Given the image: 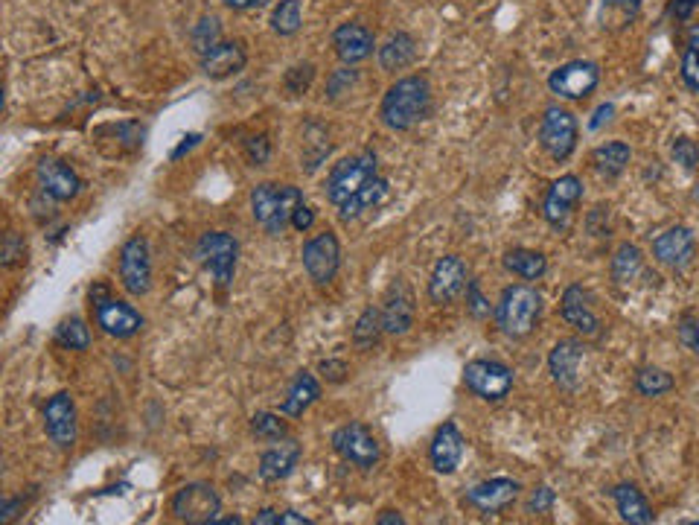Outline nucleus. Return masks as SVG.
I'll return each mask as SVG.
<instances>
[{
    "label": "nucleus",
    "mask_w": 699,
    "mask_h": 525,
    "mask_svg": "<svg viewBox=\"0 0 699 525\" xmlns=\"http://www.w3.org/2000/svg\"><path fill=\"white\" fill-rule=\"evenodd\" d=\"M432 108V85L426 76L414 73V76H402L397 79L379 105V117L388 129L394 132H408L414 129L420 120H426Z\"/></svg>",
    "instance_id": "1"
},
{
    "label": "nucleus",
    "mask_w": 699,
    "mask_h": 525,
    "mask_svg": "<svg viewBox=\"0 0 699 525\" xmlns=\"http://www.w3.org/2000/svg\"><path fill=\"white\" fill-rule=\"evenodd\" d=\"M300 205H303V193L292 184L263 181L251 190V213L257 225H263L271 237H280L286 225H292V216Z\"/></svg>",
    "instance_id": "2"
},
{
    "label": "nucleus",
    "mask_w": 699,
    "mask_h": 525,
    "mask_svg": "<svg viewBox=\"0 0 699 525\" xmlns=\"http://www.w3.org/2000/svg\"><path fill=\"white\" fill-rule=\"evenodd\" d=\"M539 313H542V295L528 283H516L501 292L496 321H499L501 333L513 339H525L533 333Z\"/></svg>",
    "instance_id": "3"
},
{
    "label": "nucleus",
    "mask_w": 699,
    "mask_h": 525,
    "mask_svg": "<svg viewBox=\"0 0 699 525\" xmlns=\"http://www.w3.org/2000/svg\"><path fill=\"white\" fill-rule=\"evenodd\" d=\"M376 170H379V164H376V155L370 149L359 152V155H350V158H341L327 175V199L335 208H341L353 193H359L367 181L376 178Z\"/></svg>",
    "instance_id": "4"
},
{
    "label": "nucleus",
    "mask_w": 699,
    "mask_h": 525,
    "mask_svg": "<svg viewBox=\"0 0 699 525\" xmlns=\"http://www.w3.org/2000/svg\"><path fill=\"white\" fill-rule=\"evenodd\" d=\"M196 257L222 289L231 286L233 275H236V260H239V243L233 240L231 234H225V231L201 234L199 245H196Z\"/></svg>",
    "instance_id": "5"
},
{
    "label": "nucleus",
    "mask_w": 699,
    "mask_h": 525,
    "mask_svg": "<svg viewBox=\"0 0 699 525\" xmlns=\"http://www.w3.org/2000/svg\"><path fill=\"white\" fill-rule=\"evenodd\" d=\"M91 301H94L91 307H94V315H97V324L102 327V333H108L114 339H132L134 333H140L143 315L137 313L132 304L111 298L102 283L91 289Z\"/></svg>",
    "instance_id": "6"
},
{
    "label": "nucleus",
    "mask_w": 699,
    "mask_h": 525,
    "mask_svg": "<svg viewBox=\"0 0 699 525\" xmlns=\"http://www.w3.org/2000/svg\"><path fill=\"white\" fill-rule=\"evenodd\" d=\"M172 514L178 523H193V525H210L219 520V511H222V499L219 493L204 485V482H193V485H184L172 496Z\"/></svg>",
    "instance_id": "7"
},
{
    "label": "nucleus",
    "mask_w": 699,
    "mask_h": 525,
    "mask_svg": "<svg viewBox=\"0 0 699 525\" xmlns=\"http://www.w3.org/2000/svg\"><path fill=\"white\" fill-rule=\"evenodd\" d=\"M539 143L554 161H568L571 152L577 149V120H574V114L560 108V105L545 108L542 123H539Z\"/></svg>",
    "instance_id": "8"
},
{
    "label": "nucleus",
    "mask_w": 699,
    "mask_h": 525,
    "mask_svg": "<svg viewBox=\"0 0 699 525\" xmlns=\"http://www.w3.org/2000/svg\"><path fill=\"white\" fill-rule=\"evenodd\" d=\"M466 388L490 403H499L513 388V371L496 359H472L464 368Z\"/></svg>",
    "instance_id": "9"
},
{
    "label": "nucleus",
    "mask_w": 699,
    "mask_h": 525,
    "mask_svg": "<svg viewBox=\"0 0 699 525\" xmlns=\"http://www.w3.org/2000/svg\"><path fill=\"white\" fill-rule=\"evenodd\" d=\"M333 450L359 470H370L379 461V441L365 423H344L333 432Z\"/></svg>",
    "instance_id": "10"
},
{
    "label": "nucleus",
    "mask_w": 699,
    "mask_h": 525,
    "mask_svg": "<svg viewBox=\"0 0 699 525\" xmlns=\"http://www.w3.org/2000/svg\"><path fill=\"white\" fill-rule=\"evenodd\" d=\"M120 280L129 295H146L152 289V254L146 237L134 234L120 248Z\"/></svg>",
    "instance_id": "11"
},
{
    "label": "nucleus",
    "mask_w": 699,
    "mask_h": 525,
    "mask_svg": "<svg viewBox=\"0 0 699 525\" xmlns=\"http://www.w3.org/2000/svg\"><path fill=\"white\" fill-rule=\"evenodd\" d=\"M303 269L309 280H315L318 286L330 283V280L338 275V266H341V245H338V237L333 231H324V234H315L312 240L303 243Z\"/></svg>",
    "instance_id": "12"
},
{
    "label": "nucleus",
    "mask_w": 699,
    "mask_h": 525,
    "mask_svg": "<svg viewBox=\"0 0 699 525\" xmlns=\"http://www.w3.org/2000/svg\"><path fill=\"white\" fill-rule=\"evenodd\" d=\"M600 82V68L595 62L577 59V62H566L548 76V88L566 100H586Z\"/></svg>",
    "instance_id": "13"
},
{
    "label": "nucleus",
    "mask_w": 699,
    "mask_h": 525,
    "mask_svg": "<svg viewBox=\"0 0 699 525\" xmlns=\"http://www.w3.org/2000/svg\"><path fill=\"white\" fill-rule=\"evenodd\" d=\"M414 315H417V298L414 289L408 286V280L397 278L391 280L388 292H385V304H382V324L385 333L391 336H405L414 327Z\"/></svg>",
    "instance_id": "14"
},
{
    "label": "nucleus",
    "mask_w": 699,
    "mask_h": 525,
    "mask_svg": "<svg viewBox=\"0 0 699 525\" xmlns=\"http://www.w3.org/2000/svg\"><path fill=\"white\" fill-rule=\"evenodd\" d=\"M583 199V181L577 175H560L548 193H545V202H542V216L551 228H568L571 222V213L577 208V202Z\"/></svg>",
    "instance_id": "15"
},
{
    "label": "nucleus",
    "mask_w": 699,
    "mask_h": 525,
    "mask_svg": "<svg viewBox=\"0 0 699 525\" xmlns=\"http://www.w3.org/2000/svg\"><path fill=\"white\" fill-rule=\"evenodd\" d=\"M44 429L47 438L59 447L70 450L76 444V403L70 391H59L44 406Z\"/></svg>",
    "instance_id": "16"
},
{
    "label": "nucleus",
    "mask_w": 699,
    "mask_h": 525,
    "mask_svg": "<svg viewBox=\"0 0 699 525\" xmlns=\"http://www.w3.org/2000/svg\"><path fill=\"white\" fill-rule=\"evenodd\" d=\"M35 175H38V184H41L44 196H50L53 202H70L82 190V181H79L76 170L67 167L65 161H59V158H41L38 167H35Z\"/></svg>",
    "instance_id": "17"
},
{
    "label": "nucleus",
    "mask_w": 699,
    "mask_h": 525,
    "mask_svg": "<svg viewBox=\"0 0 699 525\" xmlns=\"http://www.w3.org/2000/svg\"><path fill=\"white\" fill-rule=\"evenodd\" d=\"M466 286V263L458 254H446L434 263L432 278H429V298L434 304H449L455 301Z\"/></svg>",
    "instance_id": "18"
},
{
    "label": "nucleus",
    "mask_w": 699,
    "mask_h": 525,
    "mask_svg": "<svg viewBox=\"0 0 699 525\" xmlns=\"http://www.w3.org/2000/svg\"><path fill=\"white\" fill-rule=\"evenodd\" d=\"M583 359H586V348L577 342V339H563L557 342L554 350L548 353V368H551V377L554 383L566 391H574L580 385V368H583Z\"/></svg>",
    "instance_id": "19"
},
{
    "label": "nucleus",
    "mask_w": 699,
    "mask_h": 525,
    "mask_svg": "<svg viewBox=\"0 0 699 525\" xmlns=\"http://www.w3.org/2000/svg\"><path fill=\"white\" fill-rule=\"evenodd\" d=\"M429 455H432V467L437 473L452 476L461 467V458H464V435H461V429L455 423L437 426Z\"/></svg>",
    "instance_id": "20"
},
{
    "label": "nucleus",
    "mask_w": 699,
    "mask_h": 525,
    "mask_svg": "<svg viewBox=\"0 0 699 525\" xmlns=\"http://www.w3.org/2000/svg\"><path fill=\"white\" fill-rule=\"evenodd\" d=\"M653 257L670 266V269H685L694 257V234L685 225L667 228L662 237L653 240Z\"/></svg>",
    "instance_id": "21"
},
{
    "label": "nucleus",
    "mask_w": 699,
    "mask_h": 525,
    "mask_svg": "<svg viewBox=\"0 0 699 525\" xmlns=\"http://www.w3.org/2000/svg\"><path fill=\"white\" fill-rule=\"evenodd\" d=\"M333 47L335 56L344 62V65H356V62H365L373 56V47H376V38L367 30L365 24H341L333 33Z\"/></svg>",
    "instance_id": "22"
},
{
    "label": "nucleus",
    "mask_w": 699,
    "mask_h": 525,
    "mask_svg": "<svg viewBox=\"0 0 699 525\" xmlns=\"http://www.w3.org/2000/svg\"><path fill=\"white\" fill-rule=\"evenodd\" d=\"M300 455H303V447H300L295 438H280L274 441V447H268L263 458H260V479L263 482H280L286 476L295 473L298 467Z\"/></svg>",
    "instance_id": "23"
},
{
    "label": "nucleus",
    "mask_w": 699,
    "mask_h": 525,
    "mask_svg": "<svg viewBox=\"0 0 699 525\" xmlns=\"http://www.w3.org/2000/svg\"><path fill=\"white\" fill-rule=\"evenodd\" d=\"M563 318L583 336H598L600 333L598 315L592 310V295L580 283H571L563 292Z\"/></svg>",
    "instance_id": "24"
},
{
    "label": "nucleus",
    "mask_w": 699,
    "mask_h": 525,
    "mask_svg": "<svg viewBox=\"0 0 699 525\" xmlns=\"http://www.w3.org/2000/svg\"><path fill=\"white\" fill-rule=\"evenodd\" d=\"M519 490H522L519 482H513V479H487L472 490H466V502L484 514H496L519 496Z\"/></svg>",
    "instance_id": "25"
},
{
    "label": "nucleus",
    "mask_w": 699,
    "mask_h": 525,
    "mask_svg": "<svg viewBox=\"0 0 699 525\" xmlns=\"http://www.w3.org/2000/svg\"><path fill=\"white\" fill-rule=\"evenodd\" d=\"M248 56L239 41H219L210 53L201 56V73L207 79H228L245 68Z\"/></svg>",
    "instance_id": "26"
},
{
    "label": "nucleus",
    "mask_w": 699,
    "mask_h": 525,
    "mask_svg": "<svg viewBox=\"0 0 699 525\" xmlns=\"http://www.w3.org/2000/svg\"><path fill=\"white\" fill-rule=\"evenodd\" d=\"M318 397H321V383L315 380V374L298 371L292 385H289V391H286V400L280 403V415H286V418H300Z\"/></svg>",
    "instance_id": "27"
},
{
    "label": "nucleus",
    "mask_w": 699,
    "mask_h": 525,
    "mask_svg": "<svg viewBox=\"0 0 699 525\" xmlns=\"http://www.w3.org/2000/svg\"><path fill=\"white\" fill-rule=\"evenodd\" d=\"M612 499H615V508H618V514H621L624 523L650 525L656 520L650 502L644 499V493L635 488V485H618V488L612 490Z\"/></svg>",
    "instance_id": "28"
},
{
    "label": "nucleus",
    "mask_w": 699,
    "mask_h": 525,
    "mask_svg": "<svg viewBox=\"0 0 699 525\" xmlns=\"http://www.w3.org/2000/svg\"><path fill=\"white\" fill-rule=\"evenodd\" d=\"M391 196V184L385 181V178H373V181H367L365 187L359 190V193H353L341 208H338V213H341V219H356V216H362V213H367V210L379 208L385 199Z\"/></svg>",
    "instance_id": "29"
},
{
    "label": "nucleus",
    "mask_w": 699,
    "mask_h": 525,
    "mask_svg": "<svg viewBox=\"0 0 699 525\" xmlns=\"http://www.w3.org/2000/svg\"><path fill=\"white\" fill-rule=\"evenodd\" d=\"M417 59V41L408 33H394L379 47L382 70H405Z\"/></svg>",
    "instance_id": "30"
},
{
    "label": "nucleus",
    "mask_w": 699,
    "mask_h": 525,
    "mask_svg": "<svg viewBox=\"0 0 699 525\" xmlns=\"http://www.w3.org/2000/svg\"><path fill=\"white\" fill-rule=\"evenodd\" d=\"M630 155H633V152H630V146H627L624 140H609V143H603V146H598V149L592 152V164H595V170H598L600 175L615 178V175H621L627 170Z\"/></svg>",
    "instance_id": "31"
},
{
    "label": "nucleus",
    "mask_w": 699,
    "mask_h": 525,
    "mask_svg": "<svg viewBox=\"0 0 699 525\" xmlns=\"http://www.w3.org/2000/svg\"><path fill=\"white\" fill-rule=\"evenodd\" d=\"M504 269L519 275L522 280H539L548 272V260H545V254L531 251V248H513L504 254Z\"/></svg>",
    "instance_id": "32"
},
{
    "label": "nucleus",
    "mask_w": 699,
    "mask_h": 525,
    "mask_svg": "<svg viewBox=\"0 0 699 525\" xmlns=\"http://www.w3.org/2000/svg\"><path fill=\"white\" fill-rule=\"evenodd\" d=\"M641 12V0H600V24L606 30H627Z\"/></svg>",
    "instance_id": "33"
},
{
    "label": "nucleus",
    "mask_w": 699,
    "mask_h": 525,
    "mask_svg": "<svg viewBox=\"0 0 699 525\" xmlns=\"http://www.w3.org/2000/svg\"><path fill=\"white\" fill-rule=\"evenodd\" d=\"M641 272H644L641 251L630 243L618 245V251H615V257H612V278L618 280V283H633Z\"/></svg>",
    "instance_id": "34"
},
{
    "label": "nucleus",
    "mask_w": 699,
    "mask_h": 525,
    "mask_svg": "<svg viewBox=\"0 0 699 525\" xmlns=\"http://www.w3.org/2000/svg\"><path fill=\"white\" fill-rule=\"evenodd\" d=\"M385 333V324H382V310L376 307H367L365 313L359 315L356 327H353V345L356 348H373L379 342V336Z\"/></svg>",
    "instance_id": "35"
},
{
    "label": "nucleus",
    "mask_w": 699,
    "mask_h": 525,
    "mask_svg": "<svg viewBox=\"0 0 699 525\" xmlns=\"http://www.w3.org/2000/svg\"><path fill=\"white\" fill-rule=\"evenodd\" d=\"M56 339H59V345L67 350H88V345H91V330H88V324H85L82 318L73 315V318L59 321Z\"/></svg>",
    "instance_id": "36"
},
{
    "label": "nucleus",
    "mask_w": 699,
    "mask_h": 525,
    "mask_svg": "<svg viewBox=\"0 0 699 525\" xmlns=\"http://www.w3.org/2000/svg\"><path fill=\"white\" fill-rule=\"evenodd\" d=\"M303 24L300 0H280L271 12V30L277 35H295Z\"/></svg>",
    "instance_id": "37"
},
{
    "label": "nucleus",
    "mask_w": 699,
    "mask_h": 525,
    "mask_svg": "<svg viewBox=\"0 0 699 525\" xmlns=\"http://www.w3.org/2000/svg\"><path fill=\"white\" fill-rule=\"evenodd\" d=\"M673 377L667 374V371H659V368H641L638 374H635V388H638V394H644V397H659V394H667V391H673Z\"/></svg>",
    "instance_id": "38"
},
{
    "label": "nucleus",
    "mask_w": 699,
    "mask_h": 525,
    "mask_svg": "<svg viewBox=\"0 0 699 525\" xmlns=\"http://www.w3.org/2000/svg\"><path fill=\"white\" fill-rule=\"evenodd\" d=\"M682 79L691 91H699V27H691L682 53Z\"/></svg>",
    "instance_id": "39"
},
{
    "label": "nucleus",
    "mask_w": 699,
    "mask_h": 525,
    "mask_svg": "<svg viewBox=\"0 0 699 525\" xmlns=\"http://www.w3.org/2000/svg\"><path fill=\"white\" fill-rule=\"evenodd\" d=\"M219 35H222V27H219V18H213V15H204L199 24L193 27V33H190V41H193V47H196V53L199 56H204V53H210L216 44H219Z\"/></svg>",
    "instance_id": "40"
},
{
    "label": "nucleus",
    "mask_w": 699,
    "mask_h": 525,
    "mask_svg": "<svg viewBox=\"0 0 699 525\" xmlns=\"http://www.w3.org/2000/svg\"><path fill=\"white\" fill-rule=\"evenodd\" d=\"M251 432L257 438H263V441H280V438L289 435V426H286V420H280V415H274V412H257L251 418Z\"/></svg>",
    "instance_id": "41"
},
{
    "label": "nucleus",
    "mask_w": 699,
    "mask_h": 525,
    "mask_svg": "<svg viewBox=\"0 0 699 525\" xmlns=\"http://www.w3.org/2000/svg\"><path fill=\"white\" fill-rule=\"evenodd\" d=\"M312 79H315V68L306 62V65H295V68L289 70L286 79H283V85H286V91H289L292 97H300L303 91H309Z\"/></svg>",
    "instance_id": "42"
},
{
    "label": "nucleus",
    "mask_w": 699,
    "mask_h": 525,
    "mask_svg": "<svg viewBox=\"0 0 699 525\" xmlns=\"http://www.w3.org/2000/svg\"><path fill=\"white\" fill-rule=\"evenodd\" d=\"M673 161L676 164H682L685 170H694L699 164V146L694 143V140H688V138H676L673 140Z\"/></svg>",
    "instance_id": "43"
},
{
    "label": "nucleus",
    "mask_w": 699,
    "mask_h": 525,
    "mask_svg": "<svg viewBox=\"0 0 699 525\" xmlns=\"http://www.w3.org/2000/svg\"><path fill=\"white\" fill-rule=\"evenodd\" d=\"M245 158H248L251 167H266L268 158H271V143H268L266 135L245 140Z\"/></svg>",
    "instance_id": "44"
},
{
    "label": "nucleus",
    "mask_w": 699,
    "mask_h": 525,
    "mask_svg": "<svg viewBox=\"0 0 699 525\" xmlns=\"http://www.w3.org/2000/svg\"><path fill=\"white\" fill-rule=\"evenodd\" d=\"M466 307H469L472 318H487V315L493 313L490 301L481 295V286H478V280H469V286H466Z\"/></svg>",
    "instance_id": "45"
},
{
    "label": "nucleus",
    "mask_w": 699,
    "mask_h": 525,
    "mask_svg": "<svg viewBox=\"0 0 699 525\" xmlns=\"http://www.w3.org/2000/svg\"><path fill=\"white\" fill-rule=\"evenodd\" d=\"M359 79V73L356 70H350V68H338L330 76V82H327V94L330 97H341V91H347V88H353V82Z\"/></svg>",
    "instance_id": "46"
},
{
    "label": "nucleus",
    "mask_w": 699,
    "mask_h": 525,
    "mask_svg": "<svg viewBox=\"0 0 699 525\" xmlns=\"http://www.w3.org/2000/svg\"><path fill=\"white\" fill-rule=\"evenodd\" d=\"M679 342L691 350V353H697L699 356V324L691 315H685V318L679 321Z\"/></svg>",
    "instance_id": "47"
},
{
    "label": "nucleus",
    "mask_w": 699,
    "mask_h": 525,
    "mask_svg": "<svg viewBox=\"0 0 699 525\" xmlns=\"http://www.w3.org/2000/svg\"><path fill=\"white\" fill-rule=\"evenodd\" d=\"M24 257V243L18 240V234H6V245H3V266H15Z\"/></svg>",
    "instance_id": "48"
},
{
    "label": "nucleus",
    "mask_w": 699,
    "mask_h": 525,
    "mask_svg": "<svg viewBox=\"0 0 699 525\" xmlns=\"http://www.w3.org/2000/svg\"><path fill=\"white\" fill-rule=\"evenodd\" d=\"M554 508V490L551 488H536L531 496V511L533 514H548Z\"/></svg>",
    "instance_id": "49"
},
{
    "label": "nucleus",
    "mask_w": 699,
    "mask_h": 525,
    "mask_svg": "<svg viewBox=\"0 0 699 525\" xmlns=\"http://www.w3.org/2000/svg\"><path fill=\"white\" fill-rule=\"evenodd\" d=\"M321 374H324L330 383H341V380L350 374V368H347L341 359H327V362H321Z\"/></svg>",
    "instance_id": "50"
},
{
    "label": "nucleus",
    "mask_w": 699,
    "mask_h": 525,
    "mask_svg": "<svg viewBox=\"0 0 699 525\" xmlns=\"http://www.w3.org/2000/svg\"><path fill=\"white\" fill-rule=\"evenodd\" d=\"M312 225H315V210L300 205V208L295 210V216H292V228H295V231H309Z\"/></svg>",
    "instance_id": "51"
},
{
    "label": "nucleus",
    "mask_w": 699,
    "mask_h": 525,
    "mask_svg": "<svg viewBox=\"0 0 699 525\" xmlns=\"http://www.w3.org/2000/svg\"><path fill=\"white\" fill-rule=\"evenodd\" d=\"M699 6V0H673V6H670V12H673V18H679V21H688L691 15H694V9Z\"/></svg>",
    "instance_id": "52"
},
{
    "label": "nucleus",
    "mask_w": 699,
    "mask_h": 525,
    "mask_svg": "<svg viewBox=\"0 0 699 525\" xmlns=\"http://www.w3.org/2000/svg\"><path fill=\"white\" fill-rule=\"evenodd\" d=\"M228 9H233V12H248V9H260V6H266V3H271V0H222Z\"/></svg>",
    "instance_id": "53"
},
{
    "label": "nucleus",
    "mask_w": 699,
    "mask_h": 525,
    "mask_svg": "<svg viewBox=\"0 0 699 525\" xmlns=\"http://www.w3.org/2000/svg\"><path fill=\"white\" fill-rule=\"evenodd\" d=\"M254 525H280V511H274V508H263V511L254 517Z\"/></svg>",
    "instance_id": "54"
},
{
    "label": "nucleus",
    "mask_w": 699,
    "mask_h": 525,
    "mask_svg": "<svg viewBox=\"0 0 699 525\" xmlns=\"http://www.w3.org/2000/svg\"><path fill=\"white\" fill-rule=\"evenodd\" d=\"M312 520H306L298 511H280V525H309Z\"/></svg>",
    "instance_id": "55"
},
{
    "label": "nucleus",
    "mask_w": 699,
    "mask_h": 525,
    "mask_svg": "<svg viewBox=\"0 0 699 525\" xmlns=\"http://www.w3.org/2000/svg\"><path fill=\"white\" fill-rule=\"evenodd\" d=\"M615 114V108L612 105L606 103V105H600L598 111H595V120H592V129H600L603 123H609V117Z\"/></svg>",
    "instance_id": "56"
},
{
    "label": "nucleus",
    "mask_w": 699,
    "mask_h": 525,
    "mask_svg": "<svg viewBox=\"0 0 699 525\" xmlns=\"http://www.w3.org/2000/svg\"><path fill=\"white\" fill-rule=\"evenodd\" d=\"M199 140H201V135H187V138H184V143H181V146H178V149L172 152V161H178V158H181L184 152H190V149H193V146H196Z\"/></svg>",
    "instance_id": "57"
},
{
    "label": "nucleus",
    "mask_w": 699,
    "mask_h": 525,
    "mask_svg": "<svg viewBox=\"0 0 699 525\" xmlns=\"http://www.w3.org/2000/svg\"><path fill=\"white\" fill-rule=\"evenodd\" d=\"M376 523L379 525H402L405 520L400 517V511H382V514L376 517Z\"/></svg>",
    "instance_id": "58"
}]
</instances>
